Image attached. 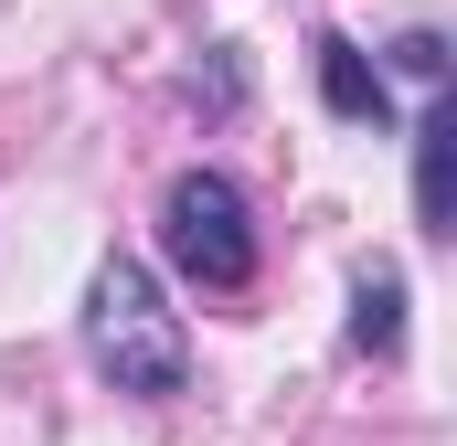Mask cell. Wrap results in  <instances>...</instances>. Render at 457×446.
<instances>
[{
  "label": "cell",
  "mask_w": 457,
  "mask_h": 446,
  "mask_svg": "<svg viewBox=\"0 0 457 446\" xmlns=\"http://www.w3.org/2000/svg\"><path fill=\"white\" fill-rule=\"evenodd\" d=\"M351 351H372V361L404 351V277H394V266H372V277L351 287Z\"/></svg>",
  "instance_id": "5b68a950"
},
{
  "label": "cell",
  "mask_w": 457,
  "mask_h": 446,
  "mask_svg": "<svg viewBox=\"0 0 457 446\" xmlns=\"http://www.w3.org/2000/svg\"><path fill=\"white\" fill-rule=\"evenodd\" d=\"M309 54H320V96H330V117H351V128H383V117H394V86H383V64H372L361 43L320 32Z\"/></svg>",
  "instance_id": "277c9868"
},
{
  "label": "cell",
  "mask_w": 457,
  "mask_h": 446,
  "mask_svg": "<svg viewBox=\"0 0 457 446\" xmlns=\"http://www.w3.org/2000/svg\"><path fill=\"white\" fill-rule=\"evenodd\" d=\"M394 64H404L415 86H436V75H447V43H436V32H404V43H394Z\"/></svg>",
  "instance_id": "8992f818"
},
{
  "label": "cell",
  "mask_w": 457,
  "mask_h": 446,
  "mask_svg": "<svg viewBox=\"0 0 457 446\" xmlns=\"http://www.w3.org/2000/svg\"><path fill=\"white\" fill-rule=\"evenodd\" d=\"M86 340H96V372L117 393H181L192 351H181V319L160 309V277L138 255H107L96 287H86Z\"/></svg>",
  "instance_id": "6da1fadb"
},
{
  "label": "cell",
  "mask_w": 457,
  "mask_h": 446,
  "mask_svg": "<svg viewBox=\"0 0 457 446\" xmlns=\"http://www.w3.org/2000/svg\"><path fill=\"white\" fill-rule=\"evenodd\" d=\"M160 244L192 287H245L255 277V223H245V192L224 170H181L170 202H160Z\"/></svg>",
  "instance_id": "7a4b0ae2"
},
{
  "label": "cell",
  "mask_w": 457,
  "mask_h": 446,
  "mask_svg": "<svg viewBox=\"0 0 457 446\" xmlns=\"http://www.w3.org/2000/svg\"><path fill=\"white\" fill-rule=\"evenodd\" d=\"M415 223L426 234H457V107L447 96L415 117Z\"/></svg>",
  "instance_id": "3957f363"
}]
</instances>
